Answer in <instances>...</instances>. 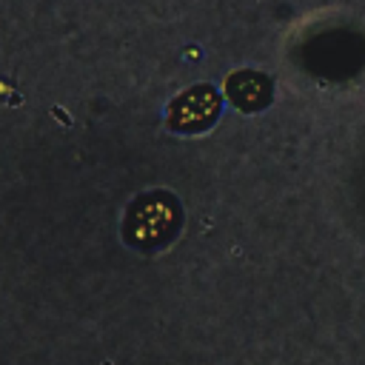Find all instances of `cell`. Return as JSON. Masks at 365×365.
I'll return each mask as SVG.
<instances>
[{
	"label": "cell",
	"mask_w": 365,
	"mask_h": 365,
	"mask_svg": "<svg viewBox=\"0 0 365 365\" xmlns=\"http://www.w3.org/2000/svg\"><path fill=\"white\" fill-rule=\"evenodd\" d=\"M217 108H220L217 94L208 86H197L171 106V125L180 131H200L214 120Z\"/></svg>",
	"instance_id": "1"
},
{
	"label": "cell",
	"mask_w": 365,
	"mask_h": 365,
	"mask_svg": "<svg viewBox=\"0 0 365 365\" xmlns=\"http://www.w3.org/2000/svg\"><path fill=\"white\" fill-rule=\"evenodd\" d=\"M171 222H174L171 208H165V205L157 202V200L143 202V205H137L134 214H131V237H134L137 242H143V245H154L163 234H168Z\"/></svg>",
	"instance_id": "2"
},
{
	"label": "cell",
	"mask_w": 365,
	"mask_h": 365,
	"mask_svg": "<svg viewBox=\"0 0 365 365\" xmlns=\"http://www.w3.org/2000/svg\"><path fill=\"white\" fill-rule=\"evenodd\" d=\"M225 88H228L231 103H237L245 111L262 108L271 100V83H268V77H262L257 71H237L234 77H228Z\"/></svg>",
	"instance_id": "3"
}]
</instances>
